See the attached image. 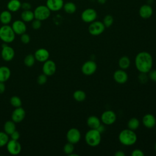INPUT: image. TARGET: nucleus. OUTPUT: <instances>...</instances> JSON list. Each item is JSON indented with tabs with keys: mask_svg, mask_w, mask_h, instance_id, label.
I'll return each instance as SVG.
<instances>
[{
	"mask_svg": "<svg viewBox=\"0 0 156 156\" xmlns=\"http://www.w3.org/2000/svg\"><path fill=\"white\" fill-rule=\"evenodd\" d=\"M21 6V3L19 0H10L7 3V7L8 10L12 12H17Z\"/></svg>",
	"mask_w": 156,
	"mask_h": 156,
	"instance_id": "23",
	"label": "nucleus"
},
{
	"mask_svg": "<svg viewBox=\"0 0 156 156\" xmlns=\"http://www.w3.org/2000/svg\"><path fill=\"white\" fill-rule=\"evenodd\" d=\"M140 121L138 118L135 117L131 118L127 122V127L128 129L132 130H136L139 126H140Z\"/></svg>",
	"mask_w": 156,
	"mask_h": 156,
	"instance_id": "28",
	"label": "nucleus"
},
{
	"mask_svg": "<svg viewBox=\"0 0 156 156\" xmlns=\"http://www.w3.org/2000/svg\"><path fill=\"white\" fill-rule=\"evenodd\" d=\"M97 69V65L95 62L93 60H88L84 62L82 66V73L86 76L93 75Z\"/></svg>",
	"mask_w": 156,
	"mask_h": 156,
	"instance_id": "9",
	"label": "nucleus"
},
{
	"mask_svg": "<svg viewBox=\"0 0 156 156\" xmlns=\"http://www.w3.org/2000/svg\"><path fill=\"white\" fill-rule=\"evenodd\" d=\"M10 103L13 107L15 108L20 107L22 105V101L21 99L17 96H12L10 99Z\"/></svg>",
	"mask_w": 156,
	"mask_h": 156,
	"instance_id": "32",
	"label": "nucleus"
},
{
	"mask_svg": "<svg viewBox=\"0 0 156 156\" xmlns=\"http://www.w3.org/2000/svg\"><path fill=\"white\" fill-rule=\"evenodd\" d=\"M34 13L35 19L43 21L49 17L51 15V10L46 5H41L35 8Z\"/></svg>",
	"mask_w": 156,
	"mask_h": 156,
	"instance_id": "5",
	"label": "nucleus"
},
{
	"mask_svg": "<svg viewBox=\"0 0 156 156\" xmlns=\"http://www.w3.org/2000/svg\"><path fill=\"white\" fill-rule=\"evenodd\" d=\"M9 135L5 132H0V147H3L9 141Z\"/></svg>",
	"mask_w": 156,
	"mask_h": 156,
	"instance_id": "33",
	"label": "nucleus"
},
{
	"mask_svg": "<svg viewBox=\"0 0 156 156\" xmlns=\"http://www.w3.org/2000/svg\"><path fill=\"white\" fill-rule=\"evenodd\" d=\"M10 135L11 136V139L15 140H18V139L20 137V134L16 130L13 132Z\"/></svg>",
	"mask_w": 156,
	"mask_h": 156,
	"instance_id": "42",
	"label": "nucleus"
},
{
	"mask_svg": "<svg viewBox=\"0 0 156 156\" xmlns=\"http://www.w3.org/2000/svg\"><path fill=\"white\" fill-rule=\"evenodd\" d=\"M30 40V38L28 34L24 33L21 35V41L23 43L27 44L28 43H29Z\"/></svg>",
	"mask_w": 156,
	"mask_h": 156,
	"instance_id": "39",
	"label": "nucleus"
},
{
	"mask_svg": "<svg viewBox=\"0 0 156 156\" xmlns=\"http://www.w3.org/2000/svg\"><path fill=\"white\" fill-rule=\"evenodd\" d=\"M63 0H47L46 6L51 11H58L63 8Z\"/></svg>",
	"mask_w": 156,
	"mask_h": 156,
	"instance_id": "19",
	"label": "nucleus"
},
{
	"mask_svg": "<svg viewBox=\"0 0 156 156\" xmlns=\"http://www.w3.org/2000/svg\"><path fill=\"white\" fill-rule=\"evenodd\" d=\"M101 119L98 116L92 115V116H90L87 118V124L90 129H97L101 124Z\"/></svg>",
	"mask_w": 156,
	"mask_h": 156,
	"instance_id": "21",
	"label": "nucleus"
},
{
	"mask_svg": "<svg viewBox=\"0 0 156 156\" xmlns=\"http://www.w3.org/2000/svg\"><path fill=\"white\" fill-rule=\"evenodd\" d=\"M47 80V76L44 74H42L38 76L37 81L39 85H44V83H46Z\"/></svg>",
	"mask_w": 156,
	"mask_h": 156,
	"instance_id": "37",
	"label": "nucleus"
},
{
	"mask_svg": "<svg viewBox=\"0 0 156 156\" xmlns=\"http://www.w3.org/2000/svg\"><path fill=\"white\" fill-rule=\"evenodd\" d=\"M118 65L122 69H127L130 65V58L127 56H122L118 60Z\"/></svg>",
	"mask_w": 156,
	"mask_h": 156,
	"instance_id": "25",
	"label": "nucleus"
},
{
	"mask_svg": "<svg viewBox=\"0 0 156 156\" xmlns=\"http://www.w3.org/2000/svg\"><path fill=\"white\" fill-rule=\"evenodd\" d=\"M115 156H125L126 154L122 151H117L115 153Z\"/></svg>",
	"mask_w": 156,
	"mask_h": 156,
	"instance_id": "45",
	"label": "nucleus"
},
{
	"mask_svg": "<svg viewBox=\"0 0 156 156\" xmlns=\"http://www.w3.org/2000/svg\"><path fill=\"white\" fill-rule=\"evenodd\" d=\"M34 57L35 60L37 61L40 62H44L48 60L49 57V52L47 49L44 48H40L35 51Z\"/></svg>",
	"mask_w": 156,
	"mask_h": 156,
	"instance_id": "18",
	"label": "nucleus"
},
{
	"mask_svg": "<svg viewBox=\"0 0 156 156\" xmlns=\"http://www.w3.org/2000/svg\"><path fill=\"white\" fill-rule=\"evenodd\" d=\"M12 20V14L9 10L2 11L0 14V21L3 24H8Z\"/></svg>",
	"mask_w": 156,
	"mask_h": 156,
	"instance_id": "24",
	"label": "nucleus"
},
{
	"mask_svg": "<svg viewBox=\"0 0 156 156\" xmlns=\"http://www.w3.org/2000/svg\"><path fill=\"white\" fill-rule=\"evenodd\" d=\"M41 21L37 19L32 20V27L34 29H35V30L39 29L41 27Z\"/></svg>",
	"mask_w": 156,
	"mask_h": 156,
	"instance_id": "38",
	"label": "nucleus"
},
{
	"mask_svg": "<svg viewBox=\"0 0 156 156\" xmlns=\"http://www.w3.org/2000/svg\"><path fill=\"white\" fill-rule=\"evenodd\" d=\"M105 28V27L102 22L99 21H94L90 23L88 30L91 35L98 36L104 32Z\"/></svg>",
	"mask_w": 156,
	"mask_h": 156,
	"instance_id": "6",
	"label": "nucleus"
},
{
	"mask_svg": "<svg viewBox=\"0 0 156 156\" xmlns=\"http://www.w3.org/2000/svg\"><path fill=\"white\" fill-rule=\"evenodd\" d=\"M138 80L141 83H147L148 79H149V76H147V73H140V74L138 75Z\"/></svg>",
	"mask_w": 156,
	"mask_h": 156,
	"instance_id": "36",
	"label": "nucleus"
},
{
	"mask_svg": "<svg viewBox=\"0 0 156 156\" xmlns=\"http://www.w3.org/2000/svg\"><path fill=\"white\" fill-rule=\"evenodd\" d=\"M116 113L111 110L104 111L101 116V121L105 125H112L116 121Z\"/></svg>",
	"mask_w": 156,
	"mask_h": 156,
	"instance_id": "10",
	"label": "nucleus"
},
{
	"mask_svg": "<svg viewBox=\"0 0 156 156\" xmlns=\"http://www.w3.org/2000/svg\"><path fill=\"white\" fill-rule=\"evenodd\" d=\"M154 148H155V152H156V143H155V146H154Z\"/></svg>",
	"mask_w": 156,
	"mask_h": 156,
	"instance_id": "48",
	"label": "nucleus"
},
{
	"mask_svg": "<svg viewBox=\"0 0 156 156\" xmlns=\"http://www.w3.org/2000/svg\"><path fill=\"white\" fill-rule=\"evenodd\" d=\"M21 17L22 20L24 22H30L32 21V20L35 18L34 13L32 11L30 10H24L21 15Z\"/></svg>",
	"mask_w": 156,
	"mask_h": 156,
	"instance_id": "26",
	"label": "nucleus"
},
{
	"mask_svg": "<svg viewBox=\"0 0 156 156\" xmlns=\"http://www.w3.org/2000/svg\"><path fill=\"white\" fill-rule=\"evenodd\" d=\"M10 69L5 66H0V82H5L10 77Z\"/></svg>",
	"mask_w": 156,
	"mask_h": 156,
	"instance_id": "22",
	"label": "nucleus"
},
{
	"mask_svg": "<svg viewBox=\"0 0 156 156\" xmlns=\"http://www.w3.org/2000/svg\"><path fill=\"white\" fill-rule=\"evenodd\" d=\"M6 145L7 150L11 155H16L21 152V144L18 141V140L11 139L9 140Z\"/></svg>",
	"mask_w": 156,
	"mask_h": 156,
	"instance_id": "11",
	"label": "nucleus"
},
{
	"mask_svg": "<svg viewBox=\"0 0 156 156\" xmlns=\"http://www.w3.org/2000/svg\"><path fill=\"white\" fill-rule=\"evenodd\" d=\"M74 144L71 143L69 142H68L66 143L63 146V152L65 154L67 155H70L71 153L74 152Z\"/></svg>",
	"mask_w": 156,
	"mask_h": 156,
	"instance_id": "34",
	"label": "nucleus"
},
{
	"mask_svg": "<svg viewBox=\"0 0 156 156\" xmlns=\"http://www.w3.org/2000/svg\"><path fill=\"white\" fill-rule=\"evenodd\" d=\"M131 155L132 156H144V152L139 149H135L132 151L131 152Z\"/></svg>",
	"mask_w": 156,
	"mask_h": 156,
	"instance_id": "40",
	"label": "nucleus"
},
{
	"mask_svg": "<svg viewBox=\"0 0 156 156\" xmlns=\"http://www.w3.org/2000/svg\"><path fill=\"white\" fill-rule=\"evenodd\" d=\"M15 56V51L14 49L7 45V44H3L2 45V49L1 51V57L2 59L6 62L11 61Z\"/></svg>",
	"mask_w": 156,
	"mask_h": 156,
	"instance_id": "13",
	"label": "nucleus"
},
{
	"mask_svg": "<svg viewBox=\"0 0 156 156\" xmlns=\"http://www.w3.org/2000/svg\"><path fill=\"white\" fill-rule=\"evenodd\" d=\"M12 27L15 34L17 35H21L25 33L27 29L24 22L21 20L15 21L12 24Z\"/></svg>",
	"mask_w": 156,
	"mask_h": 156,
	"instance_id": "17",
	"label": "nucleus"
},
{
	"mask_svg": "<svg viewBox=\"0 0 156 156\" xmlns=\"http://www.w3.org/2000/svg\"><path fill=\"white\" fill-rule=\"evenodd\" d=\"M63 8L65 12L69 14H73L76 11V5L74 2H67L63 4Z\"/></svg>",
	"mask_w": 156,
	"mask_h": 156,
	"instance_id": "30",
	"label": "nucleus"
},
{
	"mask_svg": "<svg viewBox=\"0 0 156 156\" xmlns=\"http://www.w3.org/2000/svg\"><path fill=\"white\" fill-rule=\"evenodd\" d=\"M35 57L32 54H28L24 59V63L27 67L32 66L35 63Z\"/></svg>",
	"mask_w": 156,
	"mask_h": 156,
	"instance_id": "31",
	"label": "nucleus"
},
{
	"mask_svg": "<svg viewBox=\"0 0 156 156\" xmlns=\"http://www.w3.org/2000/svg\"><path fill=\"white\" fill-rule=\"evenodd\" d=\"M26 116L25 110L21 107H16L12 113V119L15 123L21 122Z\"/></svg>",
	"mask_w": 156,
	"mask_h": 156,
	"instance_id": "15",
	"label": "nucleus"
},
{
	"mask_svg": "<svg viewBox=\"0 0 156 156\" xmlns=\"http://www.w3.org/2000/svg\"><path fill=\"white\" fill-rule=\"evenodd\" d=\"M115 81L119 84H124L128 80V75L125 70L120 69L115 71L113 75Z\"/></svg>",
	"mask_w": 156,
	"mask_h": 156,
	"instance_id": "14",
	"label": "nucleus"
},
{
	"mask_svg": "<svg viewBox=\"0 0 156 156\" xmlns=\"http://www.w3.org/2000/svg\"><path fill=\"white\" fill-rule=\"evenodd\" d=\"M119 142L124 146H132L137 140V136L134 130L126 129L120 132L118 135Z\"/></svg>",
	"mask_w": 156,
	"mask_h": 156,
	"instance_id": "2",
	"label": "nucleus"
},
{
	"mask_svg": "<svg viewBox=\"0 0 156 156\" xmlns=\"http://www.w3.org/2000/svg\"><path fill=\"white\" fill-rule=\"evenodd\" d=\"M85 140L88 145L91 147H96L101 141V133L97 129H90L85 133Z\"/></svg>",
	"mask_w": 156,
	"mask_h": 156,
	"instance_id": "3",
	"label": "nucleus"
},
{
	"mask_svg": "<svg viewBox=\"0 0 156 156\" xmlns=\"http://www.w3.org/2000/svg\"><path fill=\"white\" fill-rule=\"evenodd\" d=\"M5 90V85L4 83V82H0V94H2L4 92Z\"/></svg>",
	"mask_w": 156,
	"mask_h": 156,
	"instance_id": "44",
	"label": "nucleus"
},
{
	"mask_svg": "<svg viewBox=\"0 0 156 156\" xmlns=\"http://www.w3.org/2000/svg\"><path fill=\"white\" fill-rule=\"evenodd\" d=\"M96 11L91 8H88L84 10L81 13L82 20L87 23H91L96 20L97 18Z\"/></svg>",
	"mask_w": 156,
	"mask_h": 156,
	"instance_id": "8",
	"label": "nucleus"
},
{
	"mask_svg": "<svg viewBox=\"0 0 156 156\" xmlns=\"http://www.w3.org/2000/svg\"><path fill=\"white\" fill-rule=\"evenodd\" d=\"M135 64L136 69L140 73H148L152 68V57L148 52H140L138 53L135 57Z\"/></svg>",
	"mask_w": 156,
	"mask_h": 156,
	"instance_id": "1",
	"label": "nucleus"
},
{
	"mask_svg": "<svg viewBox=\"0 0 156 156\" xmlns=\"http://www.w3.org/2000/svg\"><path fill=\"white\" fill-rule=\"evenodd\" d=\"M21 7L24 10H30V9L31 8V5L28 3V2H24L23 4H21Z\"/></svg>",
	"mask_w": 156,
	"mask_h": 156,
	"instance_id": "43",
	"label": "nucleus"
},
{
	"mask_svg": "<svg viewBox=\"0 0 156 156\" xmlns=\"http://www.w3.org/2000/svg\"><path fill=\"white\" fill-rule=\"evenodd\" d=\"M68 142L73 144H76L79 142L81 138V133L79 129L73 127L69 129L66 135Z\"/></svg>",
	"mask_w": 156,
	"mask_h": 156,
	"instance_id": "7",
	"label": "nucleus"
},
{
	"mask_svg": "<svg viewBox=\"0 0 156 156\" xmlns=\"http://www.w3.org/2000/svg\"><path fill=\"white\" fill-rule=\"evenodd\" d=\"M98 2L99 3V4H104L106 2L107 0H97Z\"/></svg>",
	"mask_w": 156,
	"mask_h": 156,
	"instance_id": "47",
	"label": "nucleus"
},
{
	"mask_svg": "<svg viewBox=\"0 0 156 156\" xmlns=\"http://www.w3.org/2000/svg\"><path fill=\"white\" fill-rule=\"evenodd\" d=\"M97 130L101 133H102L103 132H104V130H105V128H104V126H102V125H100V126L97 129Z\"/></svg>",
	"mask_w": 156,
	"mask_h": 156,
	"instance_id": "46",
	"label": "nucleus"
},
{
	"mask_svg": "<svg viewBox=\"0 0 156 156\" xmlns=\"http://www.w3.org/2000/svg\"><path fill=\"white\" fill-rule=\"evenodd\" d=\"M143 125L147 129H152L156 125V118L152 114L147 113L142 118Z\"/></svg>",
	"mask_w": 156,
	"mask_h": 156,
	"instance_id": "16",
	"label": "nucleus"
},
{
	"mask_svg": "<svg viewBox=\"0 0 156 156\" xmlns=\"http://www.w3.org/2000/svg\"><path fill=\"white\" fill-rule=\"evenodd\" d=\"M113 18L110 15H107L103 19V24H104L105 27H110L113 23Z\"/></svg>",
	"mask_w": 156,
	"mask_h": 156,
	"instance_id": "35",
	"label": "nucleus"
},
{
	"mask_svg": "<svg viewBox=\"0 0 156 156\" xmlns=\"http://www.w3.org/2000/svg\"><path fill=\"white\" fill-rule=\"evenodd\" d=\"M148 73L149 78L151 80L156 82V69H151Z\"/></svg>",
	"mask_w": 156,
	"mask_h": 156,
	"instance_id": "41",
	"label": "nucleus"
},
{
	"mask_svg": "<svg viewBox=\"0 0 156 156\" xmlns=\"http://www.w3.org/2000/svg\"><path fill=\"white\" fill-rule=\"evenodd\" d=\"M153 13V9L152 7L147 4L141 5L139 9V15L143 19L149 18Z\"/></svg>",
	"mask_w": 156,
	"mask_h": 156,
	"instance_id": "20",
	"label": "nucleus"
},
{
	"mask_svg": "<svg viewBox=\"0 0 156 156\" xmlns=\"http://www.w3.org/2000/svg\"><path fill=\"white\" fill-rule=\"evenodd\" d=\"M42 71L43 74L47 76H52L56 71V65L55 62L51 60H47L44 62Z\"/></svg>",
	"mask_w": 156,
	"mask_h": 156,
	"instance_id": "12",
	"label": "nucleus"
},
{
	"mask_svg": "<svg viewBox=\"0 0 156 156\" xmlns=\"http://www.w3.org/2000/svg\"><path fill=\"white\" fill-rule=\"evenodd\" d=\"M86 93L83 90H77L73 93V98L77 102L83 101L86 99Z\"/></svg>",
	"mask_w": 156,
	"mask_h": 156,
	"instance_id": "29",
	"label": "nucleus"
},
{
	"mask_svg": "<svg viewBox=\"0 0 156 156\" xmlns=\"http://www.w3.org/2000/svg\"><path fill=\"white\" fill-rule=\"evenodd\" d=\"M4 130L7 134L10 135L13 132L16 130L15 122L13 121H6L4 125Z\"/></svg>",
	"mask_w": 156,
	"mask_h": 156,
	"instance_id": "27",
	"label": "nucleus"
},
{
	"mask_svg": "<svg viewBox=\"0 0 156 156\" xmlns=\"http://www.w3.org/2000/svg\"><path fill=\"white\" fill-rule=\"evenodd\" d=\"M15 38V34L12 26L8 24H4L0 27V39L5 43H9L13 41Z\"/></svg>",
	"mask_w": 156,
	"mask_h": 156,
	"instance_id": "4",
	"label": "nucleus"
}]
</instances>
